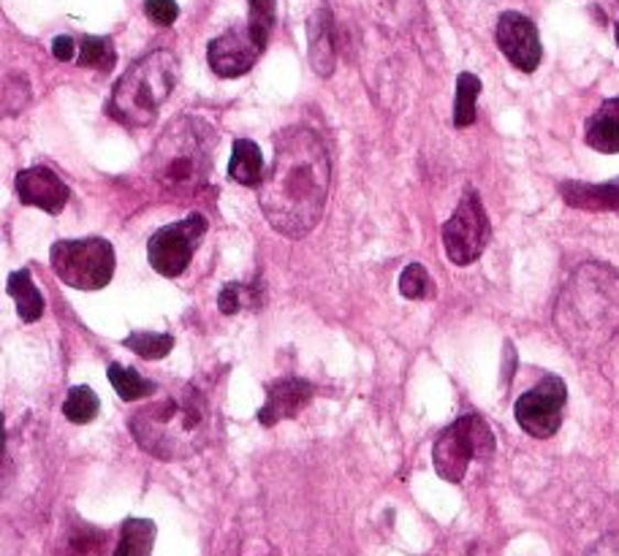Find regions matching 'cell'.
Segmentation results:
<instances>
[{"label": "cell", "mask_w": 619, "mask_h": 556, "mask_svg": "<svg viewBox=\"0 0 619 556\" xmlns=\"http://www.w3.org/2000/svg\"><path fill=\"white\" fill-rule=\"evenodd\" d=\"M329 183V152L318 133L305 126H289L274 137L272 168L259 187L261 212L283 237H307L324 215Z\"/></svg>", "instance_id": "1"}, {"label": "cell", "mask_w": 619, "mask_h": 556, "mask_svg": "<svg viewBox=\"0 0 619 556\" xmlns=\"http://www.w3.org/2000/svg\"><path fill=\"white\" fill-rule=\"evenodd\" d=\"M131 435L155 459L196 456L215 432L213 400L194 383L174 385L131 415Z\"/></svg>", "instance_id": "2"}, {"label": "cell", "mask_w": 619, "mask_h": 556, "mask_svg": "<svg viewBox=\"0 0 619 556\" xmlns=\"http://www.w3.org/2000/svg\"><path fill=\"white\" fill-rule=\"evenodd\" d=\"M554 326L576 353H595L619 334V272L582 263L554 307Z\"/></svg>", "instance_id": "3"}, {"label": "cell", "mask_w": 619, "mask_h": 556, "mask_svg": "<svg viewBox=\"0 0 619 556\" xmlns=\"http://www.w3.org/2000/svg\"><path fill=\"white\" fill-rule=\"evenodd\" d=\"M215 142L218 137L207 120L196 115L174 117L150 152V177L166 196H194L213 172Z\"/></svg>", "instance_id": "4"}, {"label": "cell", "mask_w": 619, "mask_h": 556, "mask_svg": "<svg viewBox=\"0 0 619 556\" xmlns=\"http://www.w3.org/2000/svg\"><path fill=\"white\" fill-rule=\"evenodd\" d=\"M177 81L180 63L174 52H150L120 76L112 101H109V115L128 128L153 126L158 111L172 98Z\"/></svg>", "instance_id": "5"}, {"label": "cell", "mask_w": 619, "mask_h": 556, "mask_svg": "<svg viewBox=\"0 0 619 556\" xmlns=\"http://www.w3.org/2000/svg\"><path fill=\"white\" fill-rule=\"evenodd\" d=\"M50 266L68 288H107L115 274V248L101 237L61 239L52 244Z\"/></svg>", "instance_id": "6"}, {"label": "cell", "mask_w": 619, "mask_h": 556, "mask_svg": "<svg viewBox=\"0 0 619 556\" xmlns=\"http://www.w3.org/2000/svg\"><path fill=\"white\" fill-rule=\"evenodd\" d=\"M495 454V437L481 415H463L454 421L446 432L435 440L432 461L443 481H465L467 470L476 459H489Z\"/></svg>", "instance_id": "7"}, {"label": "cell", "mask_w": 619, "mask_h": 556, "mask_svg": "<svg viewBox=\"0 0 619 556\" xmlns=\"http://www.w3.org/2000/svg\"><path fill=\"white\" fill-rule=\"evenodd\" d=\"M443 248H446L448 261L457 266L481 259L487 250L489 237H492V226H489L487 209H484L481 196L476 190H465L463 201H459L457 212L452 220L443 222Z\"/></svg>", "instance_id": "8"}, {"label": "cell", "mask_w": 619, "mask_h": 556, "mask_svg": "<svg viewBox=\"0 0 619 556\" xmlns=\"http://www.w3.org/2000/svg\"><path fill=\"white\" fill-rule=\"evenodd\" d=\"M207 228L209 222L202 212L188 215V218L172 222V226L158 228L148 242V259L155 272L163 274V277H180L188 269Z\"/></svg>", "instance_id": "9"}, {"label": "cell", "mask_w": 619, "mask_h": 556, "mask_svg": "<svg viewBox=\"0 0 619 556\" xmlns=\"http://www.w3.org/2000/svg\"><path fill=\"white\" fill-rule=\"evenodd\" d=\"M568 400V389L560 378H546L541 380L535 389H530L528 394H522L513 407L517 415V424L528 432L530 437H539L546 440L563 424V407Z\"/></svg>", "instance_id": "10"}, {"label": "cell", "mask_w": 619, "mask_h": 556, "mask_svg": "<svg viewBox=\"0 0 619 556\" xmlns=\"http://www.w3.org/2000/svg\"><path fill=\"white\" fill-rule=\"evenodd\" d=\"M498 46L500 52L524 74H533L541 63V39L539 28L519 11H506L498 20Z\"/></svg>", "instance_id": "11"}, {"label": "cell", "mask_w": 619, "mask_h": 556, "mask_svg": "<svg viewBox=\"0 0 619 556\" xmlns=\"http://www.w3.org/2000/svg\"><path fill=\"white\" fill-rule=\"evenodd\" d=\"M261 55L259 44L250 36L248 28H231L224 36L209 41L207 61L209 68L224 79L248 74L256 66V57Z\"/></svg>", "instance_id": "12"}, {"label": "cell", "mask_w": 619, "mask_h": 556, "mask_svg": "<svg viewBox=\"0 0 619 556\" xmlns=\"http://www.w3.org/2000/svg\"><path fill=\"white\" fill-rule=\"evenodd\" d=\"M14 187L22 204L44 209L46 215H61V209L66 207L68 198H72L68 185L46 166H33L20 172L14 179Z\"/></svg>", "instance_id": "13"}, {"label": "cell", "mask_w": 619, "mask_h": 556, "mask_svg": "<svg viewBox=\"0 0 619 556\" xmlns=\"http://www.w3.org/2000/svg\"><path fill=\"white\" fill-rule=\"evenodd\" d=\"M315 389L302 378H283L267 389V405L259 410V421L264 426H274L285 418H294L310 405Z\"/></svg>", "instance_id": "14"}, {"label": "cell", "mask_w": 619, "mask_h": 556, "mask_svg": "<svg viewBox=\"0 0 619 556\" xmlns=\"http://www.w3.org/2000/svg\"><path fill=\"white\" fill-rule=\"evenodd\" d=\"M560 193L576 209H587V212H619V179L606 185L563 183L560 185Z\"/></svg>", "instance_id": "15"}, {"label": "cell", "mask_w": 619, "mask_h": 556, "mask_svg": "<svg viewBox=\"0 0 619 556\" xmlns=\"http://www.w3.org/2000/svg\"><path fill=\"white\" fill-rule=\"evenodd\" d=\"M310 39V63H313L315 74L332 76L335 72V41H332V14L326 6H321L307 25Z\"/></svg>", "instance_id": "16"}, {"label": "cell", "mask_w": 619, "mask_h": 556, "mask_svg": "<svg viewBox=\"0 0 619 556\" xmlns=\"http://www.w3.org/2000/svg\"><path fill=\"white\" fill-rule=\"evenodd\" d=\"M587 144L604 155L619 152V98H609L587 122Z\"/></svg>", "instance_id": "17"}, {"label": "cell", "mask_w": 619, "mask_h": 556, "mask_svg": "<svg viewBox=\"0 0 619 556\" xmlns=\"http://www.w3.org/2000/svg\"><path fill=\"white\" fill-rule=\"evenodd\" d=\"M229 177L234 183L245 187H261L264 185V155H261L259 144L250 139H237L231 148V163H229Z\"/></svg>", "instance_id": "18"}, {"label": "cell", "mask_w": 619, "mask_h": 556, "mask_svg": "<svg viewBox=\"0 0 619 556\" xmlns=\"http://www.w3.org/2000/svg\"><path fill=\"white\" fill-rule=\"evenodd\" d=\"M6 291L14 298L22 324H36L41 315H44V296H41L28 269H20V272L11 274L9 283H6Z\"/></svg>", "instance_id": "19"}, {"label": "cell", "mask_w": 619, "mask_h": 556, "mask_svg": "<svg viewBox=\"0 0 619 556\" xmlns=\"http://www.w3.org/2000/svg\"><path fill=\"white\" fill-rule=\"evenodd\" d=\"M155 543V524L150 519H126L115 556H150Z\"/></svg>", "instance_id": "20"}, {"label": "cell", "mask_w": 619, "mask_h": 556, "mask_svg": "<svg viewBox=\"0 0 619 556\" xmlns=\"http://www.w3.org/2000/svg\"><path fill=\"white\" fill-rule=\"evenodd\" d=\"M107 374H109V383H112V389L117 391V396L126 402L144 400V396H150L155 391V383L144 380L142 374H139L137 370H131V367L112 364Z\"/></svg>", "instance_id": "21"}, {"label": "cell", "mask_w": 619, "mask_h": 556, "mask_svg": "<svg viewBox=\"0 0 619 556\" xmlns=\"http://www.w3.org/2000/svg\"><path fill=\"white\" fill-rule=\"evenodd\" d=\"M79 66L85 68H96V72L109 74L117 63V52L112 39H101V36H85L79 44V55H77Z\"/></svg>", "instance_id": "22"}, {"label": "cell", "mask_w": 619, "mask_h": 556, "mask_svg": "<svg viewBox=\"0 0 619 556\" xmlns=\"http://www.w3.org/2000/svg\"><path fill=\"white\" fill-rule=\"evenodd\" d=\"M481 92V79L476 74H459L457 101H454V126L467 128L476 122V98Z\"/></svg>", "instance_id": "23"}, {"label": "cell", "mask_w": 619, "mask_h": 556, "mask_svg": "<svg viewBox=\"0 0 619 556\" xmlns=\"http://www.w3.org/2000/svg\"><path fill=\"white\" fill-rule=\"evenodd\" d=\"M274 20H278V0H250L248 31L256 44H259L261 52H264V46L270 44Z\"/></svg>", "instance_id": "24"}, {"label": "cell", "mask_w": 619, "mask_h": 556, "mask_svg": "<svg viewBox=\"0 0 619 556\" xmlns=\"http://www.w3.org/2000/svg\"><path fill=\"white\" fill-rule=\"evenodd\" d=\"M98 396L96 391L87 389V385H74L68 391L66 402H63V415H66L72 424H90L98 415Z\"/></svg>", "instance_id": "25"}, {"label": "cell", "mask_w": 619, "mask_h": 556, "mask_svg": "<svg viewBox=\"0 0 619 556\" xmlns=\"http://www.w3.org/2000/svg\"><path fill=\"white\" fill-rule=\"evenodd\" d=\"M126 348L142 359H163L172 353L174 337L172 334H155V331H133L126 337Z\"/></svg>", "instance_id": "26"}, {"label": "cell", "mask_w": 619, "mask_h": 556, "mask_svg": "<svg viewBox=\"0 0 619 556\" xmlns=\"http://www.w3.org/2000/svg\"><path fill=\"white\" fill-rule=\"evenodd\" d=\"M256 285H242V283H229L218 296V309L224 315H237L239 309L253 307L256 304Z\"/></svg>", "instance_id": "27"}, {"label": "cell", "mask_w": 619, "mask_h": 556, "mask_svg": "<svg viewBox=\"0 0 619 556\" xmlns=\"http://www.w3.org/2000/svg\"><path fill=\"white\" fill-rule=\"evenodd\" d=\"M400 294L411 298V302H419V298H426V294H430V274H426L422 263H411L400 274Z\"/></svg>", "instance_id": "28"}, {"label": "cell", "mask_w": 619, "mask_h": 556, "mask_svg": "<svg viewBox=\"0 0 619 556\" xmlns=\"http://www.w3.org/2000/svg\"><path fill=\"white\" fill-rule=\"evenodd\" d=\"M144 14H148L155 25L169 28L177 22L180 6L177 0H144Z\"/></svg>", "instance_id": "29"}, {"label": "cell", "mask_w": 619, "mask_h": 556, "mask_svg": "<svg viewBox=\"0 0 619 556\" xmlns=\"http://www.w3.org/2000/svg\"><path fill=\"white\" fill-rule=\"evenodd\" d=\"M430 556H489V552L478 541H465V537H457V541L441 543V546H437Z\"/></svg>", "instance_id": "30"}, {"label": "cell", "mask_w": 619, "mask_h": 556, "mask_svg": "<svg viewBox=\"0 0 619 556\" xmlns=\"http://www.w3.org/2000/svg\"><path fill=\"white\" fill-rule=\"evenodd\" d=\"M52 55H55L61 63L74 61V57L79 55L77 41H74L72 36H57L55 41H52Z\"/></svg>", "instance_id": "31"}, {"label": "cell", "mask_w": 619, "mask_h": 556, "mask_svg": "<svg viewBox=\"0 0 619 556\" xmlns=\"http://www.w3.org/2000/svg\"><path fill=\"white\" fill-rule=\"evenodd\" d=\"M587 556H619V532L600 537V541L589 548Z\"/></svg>", "instance_id": "32"}, {"label": "cell", "mask_w": 619, "mask_h": 556, "mask_svg": "<svg viewBox=\"0 0 619 556\" xmlns=\"http://www.w3.org/2000/svg\"><path fill=\"white\" fill-rule=\"evenodd\" d=\"M617 46H619V22H617Z\"/></svg>", "instance_id": "33"}]
</instances>
